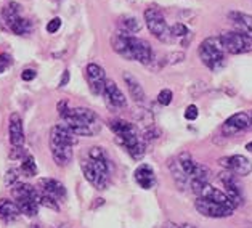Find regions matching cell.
Listing matches in <instances>:
<instances>
[{
	"mask_svg": "<svg viewBox=\"0 0 252 228\" xmlns=\"http://www.w3.org/2000/svg\"><path fill=\"white\" fill-rule=\"evenodd\" d=\"M122 79H124V82L127 85V90H128V95H130V98H133L135 103H145L146 101V94L143 87H141L140 81L135 76H132L130 72H122Z\"/></svg>",
	"mask_w": 252,
	"mask_h": 228,
	"instance_id": "17",
	"label": "cell"
},
{
	"mask_svg": "<svg viewBox=\"0 0 252 228\" xmlns=\"http://www.w3.org/2000/svg\"><path fill=\"white\" fill-rule=\"evenodd\" d=\"M85 76H87L90 92L94 95H103L104 94V85H106V74L104 69L96 63H90L85 67Z\"/></svg>",
	"mask_w": 252,
	"mask_h": 228,
	"instance_id": "12",
	"label": "cell"
},
{
	"mask_svg": "<svg viewBox=\"0 0 252 228\" xmlns=\"http://www.w3.org/2000/svg\"><path fill=\"white\" fill-rule=\"evenodd\" d=\"M20 11H21V7L15 2H11L10 5H7V7L2 10V18H3V21L8 28L18 20V18H21Z\"/></svg>",
	"mask_w": 252,
	"mask_h": 228,
	"instance_id": "26",
	"label": "cell"
},
{
	"mask_svg": "<svg viewBox=\"0 0 252 228\" xmlns=\"http://www.w3.org/2000/svg\"><path fill=\"white\" fill-rule=\"evenodd\" d=\"M39 188L42 193L52 196L57 201L66 198V187L60 180H57V178H40Z\"/></svg>",
	"mask_w": 252,
	"mask_h": 228,
	"instance_id": "16",
	"label": "cell"
},
{
	"mask_svg": "<svg viewBox=\"0 0 252 228\" xmlns=\"http://www.w3.org/2000/svg\"><path fill=\"white\" fill-rule=\"evenodd\" d=\"M8 135H10L11 146H23V143H24V129H23V121H21L20 114H18V113H13L10 116Z\"/></svg>",
	"mask_w": 252,
	"mask_h": 228,
	"instance_id": "19",
	"label": "cell"
},
{
	"mask_svg": "<svg viewBox=\"0 0 252 228\" xmlns=\"http://www.w3.org/2000/svg\"><path fill=\"white\" fill-rule=\"evenodd\" d=\"M60 28H61V20L60 18H53V20H50L47 24V33L55 34Z\"/></svg>",
	"mask_w": 252,
	"mask_h": 228,
	"instance_id": "35",
	"label": "cell"
},
{
	"mask_svg": "<svg viewBox=\"0 0 252 228\" xmlns=\"http://www.w3.org/2000/svg\"><path fill=\"white\" fill-rule=\"evenodd\" d=\"M251 127H252L251 116L246 113H236V114L230 116V118L223 122L222 133L225 137H233V135H238L241 132L249 130Z\"/></svg>",
	"mask_w": 252,
	"mask_h": 228,
	"instance_id": "11",
	"label": "cell"
},
{
	"mask_svg": "<svg viewBox=\"0 0 252 228\" xmlns=\"http://www.w3.org/2000/svg\"><path fill=\"white\" fill-rule=\"evenodd\" d=\"M57 228H66L64 225H60V227H57Z\"/></svg>",
	"mask_w": 252,
	"mask_h": 228,
	"instance_id": "43",
	"label": "cell"
},
{
	"mask_svg": "<svg viewBox=\"0 0 252 228\" xmlns=\"http://www.w3.org/2000/svg\"><path fill=\"white\" fill-rule=\"evenodd\" d=\"M111 45L116 53L128 61H138L141 65H150L153 58H155V53H153V48L148 42L138 39L133 34L124 33V31H119L111 37Z\"/></svg>",
	"mask_w": 252,
	"mask_h": 228,
	"instance_id": "1",
	"label": "cell"
},
{
	"mask_svg": "<svg viewBox=\"0 0 252 228\" xmlns=\"http://www.w3.org/2000/svg\"><path fill=\"white\" fill-rule=\"evenodd\" d=\"M69 79H71V74H69V71H64L63 72V76H61V81H60V87H66L67 84H69Z\"/></svg>",
	"mask_w": 252,
	"mask_h": 228,
	"instance_id": "39",
	"label": "cell"
},
{
	"mask_svg": "<svg viewBox=\"0 0 252 228\" xmlns=\"http://www.w3.org/2000/svg\"><path fill=\"white\" fill-rule=\"evenodd\" d=\"M11 65V58L8 57V55H0V74H2L7 67Z\"/></svg>",
	"mask_w": 252,
	"mask_h": 228,
	"instance_id": "37",
	"label": "cell"
},
{
	"mask_svg": "<svg viewBox=\"0 0 252 228\" xmlns=\"http://www.w3.org/2000/svg\"><path fill=\"white\" fill-rule=\"evenodd\" d=\"M32 228H39V227H37V225H34V227H32Z\"/></svg>",
	"mask_w": 252,
	"mask_h": 228,
	"instance_id": "44",
	"label": "cell"
},
{
	"mask_svg": "<svg viewBox=\"0 0 252 228\" xmlns=\"http://www.w3.org/2000/svg\"><path fill=\"white\" fill-rule=\"evenodd\" d=\"M11 33L16 34V35H26L32 31V23L26 18H18V20L10 26Z\"/></svg>",
	"mask_w": 252,
	"mask_h": 228,
	"instance_id": "28",
	"label": "cell"
},
{
	"mask_svg": "<svg viewBox=\"0 0 252 228\" xmlns=\"http://www.w3.org/2000/svg\"><path fill=\"white\" fill-rule=\"evenodd\" d=\"M3 180H5V185H8V187H13L15 183H18V169H8Z\"/></svg>",
	"mask_w": 252,
	"mask_h": 228,
	"instance_id": "32",
	"label": "cell"
},
{
	"mask_svg": "<svg viewBox=\"0 0 252 228\" xmlns=\"http://www.w3.org/2000/svg\"><path fill=\"white\" fill-rule=\"evenodd\" d=\"M228 18L238 33L252 37V16L251 15L241 13V11H230Z\"/></svg>",
	"mask_w": 252,
	"mask_h": 228,
	"instance_id": "20",
	"label": "cell"
},
{
	"mask_svg": "<svg viewBox=\"0 0 252 228\" xmlns=\"http://www.w3.org/2000/svg\"><path fill=\"white\" fill-rule=\"evenodd\" d=\"M71 108H69V104H67V101H60L58 103V113H60V116L63 118V116L69 111Z\"/></svg>",
	"mask_w": 252,
	"mask_h": 228,
	"instance_id": "38",
	"label": "cell"
},
{
	"mask_svg": "<svg viewBox=\"0 0 252 228\" xmlns=\"http://www.w3.org/2000/svg\"><path fill=\"white\" fill-rule=\"evenodd\" d=\"M11 195H13L15 199H20V198H40V192L35 190L34 187H31L28 183H21L18 182L13 185L11 188Z\"/></svg>",
	"mask_w": 252,
	"mask_h": 228,
	"instance_id": "23",
	"label": "cell"
},
{
	"mask_svg": "<svg viewBox=\"0 0 252 228\" xmlns=\"http://www.w3.org/2000/svg\"><path fill=\"white\" fill-rule=\"evenodd\" d=\"M20 207L15 201L10 199H0V220L5 222H13L20 217Z\"/></svg>",
	"mask_w": 252,
	"mask_h": 228,
	"instance_id": "22",
	"label": "cell"
},
{
	"mask_svg": "<svg viewBox=\"0 0 252 228\" xmlns=\"http://www.w3.org/2000/svg\"><path fill=\"white\" fill-rule=\"evenodd\" d=\"M133 178H135V182L140 185V188H143V190H151V188H155V185H156L155 169H153L150 164H140L133 172Z\"/></svg>",
	"mask_w": 252,
	"mask_h": 228,
	"instance_id": "15",
	"label": "cell"
},
{
	"mask_svg": "<svg viewBox=\"0 0 252 228\" xmlns=\"http://www.w3.org/2000/svg\"><path fill=\"white\" fill-rule=\"evenodd\" d=\"M198 198H206V199H211V201L219 202V204L228 206V207H231V209H235V207H236L235 204H233V201L228 198V195H226L225 192H222V190H219V188L212 187L211 183L206 185V187L201 190L199 195H198Z\"/></svg>",
	"mask_w": 252,
	"mask_h": 228,
	"instance_id": "18",
	"label": "cell"
},
{
	"mask_svg": "<svg viewBox=\"0 0 252 228\" xmlns=\"http://www.w3.org/2000/svg\"><path fill=\"white\" fill-rule=\"evenodd\" d=\"M50 153H52L55 164L60 165V167H66V165L72 161V146L50 145Z\"/></svg>",
	"mask_w": 252,
	"mask_h": 228,
	"instance_id": "21",
	"label": "cell"
},
{
	"mask_svg": "<svg viewBox=\"0 0 252 228\" xmlns=\"http://www.w3.org/2000/svg\"><path fill=\"white\" fill-rule=\"evenodd\" d=\"M28 155H26V151L23 150V146H13L10 150V159H24Z\"/></svg>",
	"mask_w": 252,
	"mask_h": 228,
	"instance_id": "33",
	"label": "cell"
},
{
	"mask_svg": "<svg viewBox=\"0 0 252 228\" xmlns=\"http://www.w3.org/2000/svg\"><path fill=\"white\" fill-rule=\"evenodd\" d=\"M170 34H172V39H178V42L187 47L189 44V40L193 39V34L191 31H189L183 23H177L174 26L170 28Z\"/></svg>",
	"mask_w": 252,
	"mask_h": 228,
	"instance_id": "25",
	"label": "cell"
},
{
	"mask_svg": "<svg viewBox=\"0 0 252 228\" xmlns=\"http://www.w3.org/2000/svg\"><path fill=\"white\" fill-rule=\"evenodd\" d=\"M246 150H249V151H252V141H249L248 145H246Z\"/></svg>",
	"mask_w": 252,
	"mask_h": 228,
	"instance_id": "41",
	"label": "cell"
},
{
	"mask_svg": "<svg viewBox=\"0 0 252 228\" xmlns=\"http://www.w3.org/2000/svg\"><path fill=\"white\" fill-rule=\"evenodd\" d=\"M21 172L26 177H34V175H37V164H35V159L34 156H31L28 155L26 158L23 159V163H21Z\"/></svg>",
	"mask_w": 252,
	"mask_h": 228,
	"instance_id": "29",
	"label": "cell"
},
{
	"mask_svg": "<svg viewBox=\"0 0 252 228\" xmlns=\"http://www.w3.org/2000/svg\"><path fill=\"white\" fill-rule=\"evenodd\" d=\"M251 121H252V113H251Z\"/></svg>",
	"mask_w": 252,
	"mask_h": 228,
	"instance_id": "45",
	"label": "cell"
},
{
	"mask_svg": "<svg viewBox=\"0 0 252 228\" xmlns=\"http://www.w3.org/2000/svg\"><path fill=\"white\" fill-rule=\"evenodd\" d=\"M219 178L223 185L225 193L228 195V198L233 201V204H235L236 207L244 204V192L241 188V183H239L238 175L231 174V172H228V170H223L222 174L219 175Z\"/></svg>",
	"mask_w": 252,
	"mask_h": 228,
	"instance_id": "9",
	"label": "cell"
},
{
	"mask_svg": "<svg viewBox=\"0 0 252 228\" xmlns=\"http://www.w3.org/2000/svg\"><path fill=\"white\" fill-rule=\"evenodd\" d=\"M119 26H121V31H124V33H128V34H135V33H138V31L141 29V24L135 16L121 18Z\"/></svg>",
	"mask_w": 252,
	"mask_h": 228,
	"instance_id": "27",
	"label": "cell"
},
{
	"mask_svg": "<svg viewBox=\"0 0 252 228\" xmlns=\"http://www.w3.org/2000/svg\"><path fill=\"white\" fill-rule=\"evenodd\" d=\"M194 207L201 215L209 219H226V217H231L233 211L228 206H223V204H219V202L211 201V199H206V198H196L194 201Z\"/></svg>",
	"mask_w": 252,
	"mask_h": 228,
	"instance_id": "8",
	"label": "cell"
},
{
	"mask_svg": "<svg viewBox=\"0 0 252 228\" xmlns=\"http://www.w3.org/2000/svg\"><path fill=\"white\" fill-rule=\"evenodd\" d=\"M220 165H222L225 170H228L238 177H246L252 172V163L243 155L220 158Z\"/></svg>",
	"mask_w": 252,
	"mask_h": 228,
	"instance_id": "10",
	"label": "cell"
},
{
	"mask_svg": "<svg viewBox=\"0 0 252 228\" xmlns=\"http://www.w3.org/2000/svg\"><path fill=\"white\" fill-rule=\"evenodd\" d=\"M63 121L76 137H92L101 129L98 114L89 108H71L63 116Z\"/></svg>",
	"mask_w": 252,
	"mask_h": 228,
	"instance_id": "4",
	"label": "cell"
},
{
	"mask_svg": "<svg viewBox=\"0 0 252 228\" xmlns=\"http://www.w3.org/2000/svg\"><path fill=\"white\" fill-rule=\"evenodd\" d=\"M145 23L148 26L150 33L156 37L159 42H170L172 40V34H170V28L165 23L164 15L159 11L158 8H146L145 10Z\"/></svg>",
	"mask_w": 252,
	"mask_h": 228,
	"instance_id": "6",
	"label": "cell"
},
{
	"mask_svg": "<svg viewBox=\"0 0 252 228\" xmlns=\"http://www.w3.org/2000/svg\"><path fill=\"white\" fill-rule=\"evenodd\" d=\"M39 204L40 206H44L47 209H52V211H60V204H58V201L52 198V196H48L45 193H42L40 192V198H39Z\"/></svg>",
	"mask_w": 252,
	"mask_h": 228,
	"instance_id": "30",
	"label": "cell"
},
{
	"mask_svg": "<svg viewBox=\"0 0 252 228\" xmlns=\"http://www.w3.org/2000/svg\"><path fill=\"white\" fill-rule=\"evenodd\" d=\"M198 114H199L198 106H194V104H189V106L185 109V119H188V121H194L198 118Z\"/></svg>",
	"mask_w": 252,
	"mask_h": 228,
	"instance_id": "34",
	"label": "cell"
},
{
	"mask_svg": "<svg viewBox=\"0 0 252 228\" xmlns=\"http://www.w3.org/2000/svg\"><path fill=\"white\" fill-rule=\"evenodd\" d=\"M172 98H174V94H172L170 89H162L161 92H159L158 95V101L162 104V106H169V104L172 103Z\"/></svg>",
	"mask_w": 252,
	"mask_h": 228,
	"instance_id": "31",
	"label": "cell"
},
{
	"mask_svg": "<svg viewBox=\"0 0 252 228\" xmlns=\"http://www.w3.org/2000/svg\"><path fill=\"white\" fill-rule=\"evenodd\" d=\"M84 177L96 190H106L109 185L111 165L106 153L101 146H92L89 150V159L81 164Z\"/></svg>",
	"mask_w": 252,
	"mask_h": 228,
	"instance_id": "3",
	"label": "cell"
},
{
	"mask_svg": "<svg viewBox=\"0 0 252 228\" xmlns=\"http://www.w3.org/2000/svg\"><path fill=\"white\" fill-rule=\"evenodd\" d=\"M35 76H37V72H35V69H24V71L21 72V79H23V81H26V82L34 81Z\"/></svg>",
	"mask_w": 252,
	"mask_h": 228,
	"instance_id": "36",
	"label": "cell"
},
{
	"mask_svg": "<svg viewBox=\"0 0 252 228\" xmlns=\"http://www.w3.org/2000/svg\"><path fill=\"white\" fill-rule=\"evenodd\" d=\"M109 129L116 135V141L122 148H126V151L130 155L132 159H135V161L143 159L146 153V145L143 135L140 133L137 126L124 119H111L109 121Z\"/></svg>",
	"mask_w": 252,
	"mask_h": 228,
	"instance_id": "2",
	"label": "cell"
},
{
	"mask_svg": "<svg viewBox=\"0 0 252 228\" xmlns=\"http://www.w3.org/2000/svg\"><path fill=\"white\" fill-rule=\"evenodd\" d=\"M222 45L230 55H243L252 52V37L238 33V31H226L220 35Z\"/></svg>",
	"mask_w": 252,
	"mask_h": 228,
	"instance_id": "7",
	"label": "cell"
},
{
	"mask_svg": "<svg viewBox=\"0 0 252 228\" xmlns=\"http://www.w3.org/2000/svg\"><path fill=\"white\" fill-rule=\"evenodd\" d=\"M162 228H182V225H177V224H174V222H165V224L162 225Z\"/></svg>",
	"mask_w": 252,
	"mask_h": 228,
	"instance_id": "40",
	"label": "cell"
},
{
	"mask_svg": "<svg viewBox=\"0 0 252 228\" xmlns=\"http://www.w3.org/2000/svg\"><path fill=\"white\" fill-rule=\"evenodd\" d=\"M77 143V137L69 130L66 124H58L50 130V145H66L74 146Z\"/></svg>",
	"mask_w": 252,
	"mask_h": 228,
	"instance_id": "14",
	"label": "cell"
},
{
	"mask_svg": "<svg viewBox=\"0 0 252 228\" xmlns=\"http://www.w3.org/2000/svg\"><path fill=\"white\" fill-rule=\"evenodd\" d=\"M182 228H196L194 225H189V224H185V225H182Z\"/></svg>",
	"mask_w": 252,
	"mask_h": 228,
	"instance_id": "42",
	"label": "cell"
},
{
	"mask_svg": "<svg viewBox=\"0 0 252 228\" xmlns=\"http://www.w3.org/2000/svg\"><path fill=\"white\" fill-rule=\"evenodd\" d=\"M15 202L20 207L21 214L28 215V217H35L39 212V198H20Z\"/></svg>",
	"mask_w": 252,
	"mask_h": 228,
	"instance_id": "24",
	"label": "cell"
},
{
	"mask_svg": "<svg viewBox=\"0 0 252 228\" xmlns=\"http://www.w3.org/2000/svg\"><path fill=\"white\" fill-rule=\"evenodd\" d=\"M199 58L211 71L222 69L226 63V50L222 45L220 37H207L198 48Z\"/></svg>",
	"mask_w": 252,
	"mask_h": 228,
	"instance_id": "5",
	"label": "cell"
},
{
	"mask_svg": "<svg viewBox=\"0 0 252 228\" xmlns=\"http://www.w3.org/2000/svg\"><path fill=\"white\" fill-rule=\"evenodd\" d=\"M104 101L111 109H122L127 106V98L122 94V90L118 87V84L111 79H108L106 85H104Z\"/></svg>",
	"mask_w": 252,
	"mask_h": 228,
	"instance_id": "13",
	"label": "cell"
}]
</instances>
